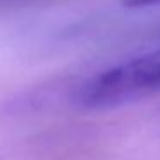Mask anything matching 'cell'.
Listing matches in <instances>:
<instances>
[{
    "label": "cell",
    "instance_id": "obj_1",
    "mask_svg": "<svg viewBox=\"0 0 160 160\" xmlns=\"http://www.w3.org/2000/svg\"><path fill=\"white\" fill-rule=\"evenodd\" d=\"M160 93V47L95 74L78 91V103L105 110Z\"/></svg>",
    "mask_w": 160,
    "mask_h": 160
},
{
    "label": "cell",
    "instance_id": "obj_2",
    "mask_svg": "<svg viewBox=\"0 0 160 160\" xmlns=\"http://www.w3.org/2000/svg\"><path fill=\"white\" fill-rule=\"evenodd\" d=\"M126 7L138 9V7H148V5H158L160 0H122Z\"/></svg>",
    "mask_w": 160,
    "mask_h": 160
},
{
    "label": "cell",
    "instance_id": "obj_3",
    "mask_svg": "<svg viewBox=\"0 0 160 160\" xmlns=\"http://www.w3.org/2000/svg\"><path fill=\"white\" fill-rule=\"evenodd\" d=\"M0 160H2V158H0Z\"/></svg>",
    "mask_w": 160,
    "mask_h": 160
}]
</instances>
